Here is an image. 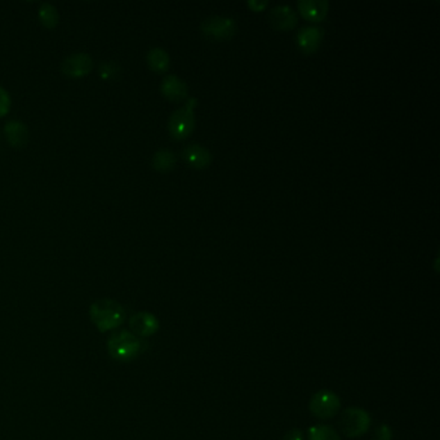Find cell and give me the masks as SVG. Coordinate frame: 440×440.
<instances>
[{"instance_id":"18","label":"cell","mask_w":440,"mask_h":440,"mask_svg":"<svg viewBox=\"0 0 440 440\" xmlns=\"http://www.w3.org/2000/svg\"><path fill=\"white\" fill-rule=\"evenodd\" d=\"M309 440H341L331 426L316 425L309 430Z\"/></svg>"},{"instance_id":"13","label":"cell","mask_w":440,"mask_h":440,"mask_svg":"<svg viewBox=\"0 0 440 440\" xmlns=\"http://www.w3.org/2000/svg\"><path fill=\"white\" fill-rule=\"evenodd\" d=\"M297 8L306 19L319 22L327 16L329 3L327 0H300L297 3Z\"/></svg>"},{"instance_id":"15","label":"cell","mask_w":440,"mask_h":440,"mask_svg":"<svg viewBox=\"0 0 440 440\" xmlns=\"http://www.w3.org/2000/svg\"><path fill=\"white\" fill-rule=\"evenodd\" d=\"M146 61L147 65L150 66V69L155 72H165L170 69L171 65V57L168 52L162 48V47H154L146 56Z\"/></svg>"},{"instance_id":"3","label":"cell","mask_w":440,"mask_h":440,"mask_svg":"<svg viewBox=\"0 0 440 440\" xmlns=\"http://www.w3.org/2000/svg\"><path fill=\"white\" fill-rule=\"evenodd\" d=\"M198 104L195 97H189L182 108L174 110L168 120V131L172 138L185 140L195 128V113L194 108Z\"/></svg>"},{"instance_id":"16","label":"cell","mask_w":440,"mask_h":440,"mask_svg":"<svg viewBox=\"0 0 440 440\" xmlns=\"http://www.w3.org/2000/svg\"><path fill=\"white\" fill-rule=\"evenodd\" d=\"M176 163H177V156L170 149H161L156 153H154L153 158H152V164H153L154 168L156 171L162 172V173L172 171L174 168Z\"/></svg>"},{"instance_id":"17","label":"cell","mask_w":440,"mask_h":440,"mask_svg":"<svg viewBox=\"0 0 440 440\" xmlns=\"http://www.w3.org/2000/svg\"><path fill=\"white\" fill-rule=\"evenodd\" d=\"M39 21L45 28H49V30H52L58 25L60 15L54 4L43 3L39 7Z\"/></svg>"},{"instance_id":"9","label":"cell","mask_w":440,"mask_h":440,"mask_svg":"<svg viewBox=\"0 0 440 440\" xmlns=\"http://www.w3.org/2000/svg\"><path fill=\"white\" fill-rule=\"evenodd\" d=\"M324 28L318 25H307L301 27L297 33L296 42L298 48L305 54H314L322 44Z\"/></svg>"},{"instance_id":"2","label":"cell","mask_w":440,"mask_h":440,"mask_svg":"<svg viewBox=\"0 0 440 440\" xmlns=\"http://www.w3.org/2000/svg\"><path fill=\"white\" fill-rule=\"evenodd\" d=\"M90 318L99 332H108L124 323L126 310L115 300L101 298L90 305Z\"/></svg>"},{"instance_id":"6","label":"cell","mask_w":440,"mask_h":440,"mask_svg":"<svg viewBox=\"0 0 440 440\" xmlns=\"http://www.w3.org/2000/svg\"><path fill=\"white\" fill-rule=\"evenodd\" d=\"M310 411L319 420H331L341 408L340 398L329 390L318 391L310 400Z\"/></svg>"},{"instance_id":"7","label":"cell","mask_w":440,"mask_h":440,"mask_svg":"<svg viewBox=\"0 0 440 440\" xmlns=\"http://www.w3.org/2000/svg\"><path fill=\"white\" fill-rule=\"evenodd\" d=\"M93 70V60L85 52H78L65 57L61 63V72L69 78H83Z\"/></svg>"},{"instance_id":"22","label":"cell","mask_w":440,"mask_h":440,"mask_svg":"<svg viewBox=\"0 0 440 440\" xmlns=\"http://www.w3.org/2000/svg\"><path fill=\"white\" fill-rule=\"evenodd\" d=\"M248 7L253 9V10H257L260 12L262 9L266 8L268 6V0H248Z\"/></svg>"},{"instance_id":"20","label":"cell","mask_w":440,"mask_h":440,"mask_svg":"<svg viewBox=\"0 0 440 440\" xmlns=\"http://www.w3.org/2000/svg\"><path fill=\"white\" fill-rule=\"evenodd\" d=\"M393 438H394L393 430L386 423L380 425L373 432V440H393Z\"/></svg>"},{"instance_id":"23","label":"cell","mask_w":440,"mask_h":440,"mask_svg":"<svg viewBox=\"0 0 440 440\" xmlns=\"http://www.w3.org/2000/svg\"><path fill=\"white\" fill-rule=\"evenodd\" d=\"M283 440H304V432L300 429H291Z\"/></svg>"},{"instance_id":"14","label":"cell","mask_w":440,"mask_h":440,"mask_svg":"<svg viewBox=\"0 0 440 440\" xmlns=\"http://www.w3.org/2000/svg\"><path fill=\"white\" fill-rule=\"evenodd\" d=\"M4 136L12 147L22 149L28 142V128L19 120H9L4 126Z\"/></svg>"},{"instance_id":"10","label":"cell","mask_w":440,"mask_h":440,"mask_svg":"<svg viewBox=\"0 0 440 440\" xmlns=\"http://www.w3.org/2000/svg\"><path fill=\"white\" fill-rule=\"evenodd\" d=\"M181 154L185 162L194 168H206L213 159L212 153L208 150L207 147L198 142L186 145L182 149Z\"/></svg>"},{"instance_id":"1","label":"cell","mask_w":440,"mask_h":440,"mask_svg":"<svg viewBox=\"0 0 440 440\" xmlns=\"http://www.w3.org/2000/svg\"><path fill=\"white\" fill-rule=\"evenodd\" d=\"M108 355L119 363H129L137 359L147 348V343L136 334L122 329L114 332L106 342Z\"/></svg>"},{"instance_id":"5","label":"cell","mask_w":440,"mask_h":440,"mask_svg":"<svg viewBox=\"0 0 440 440\" xmlns=\"http://www.w3.org/2000/svg\"><path fill=\"white\" fill-rule=\"evenodd\" d=\"M236 21L233 17L222 15L208 16L200 22L202 33L213 40H225L231 38L236 33Z\"/></svg>"},{"instance_id":"4","label":"cell","mask_w":440,"mask_h":440,"mask_svg":"<svg viewBox=\"0 0 440 440\" xmlns=\"http://www.w3.org/2000/svg\"><path fill=\"white\" fill-rule=\"evenodd\" d=\"M370 416L361 408H348L341 416L340 429L348 438H359L370 427Z\"/></svg>"},{"instance_id":"12","label":"cell","mask_w":440,"mask_h":440,"mask_svg":"<svg viewBox=\"0 0 440 440\" xmlns=\"http://www.w3.org/2000/svg\"><path fill=\"white\" fill-rule=\"evenodd\" d=\"M161 90H162L164 97L177 102V101L188 97L189 87H188L186 81H184L182 78L174 75V74H170L161 83Z\"/></svg>"},{"instance_id":"11","label":"cell","mask_w":440,"mask_h":440,"mask_svg":"<svg viewBox=\"0 0 440 440\" xmlns=\"http://www.w3.org/2000/svg\"><path fill=\"white\" fill-rule=\"evenodd\" d=\"M269 19L272 26L280 30L293 28L298 22L296 12L288 4H278L274 8H271Z\"/></svg>"},{"instance_id":"8","label":"cell","mask_w":440,"mask_h":440,"mask_svg":"<svg viewBox=\"0 0 440 440\" xmlns=\"http://www.w3.org/2000/svg\"><path fill=\"white\" fill-rule=\"evenodd\" d=\"M129 328L131 332L140 339L150 337L159 329V320L155 315L147 311L136 313L129 318Z\"/></svg>"},{"instance_id":"19","label":"cell","mask_w":440,"mask_h":440,"mask_svg":"<svg viewBox=\"0 0 440 440\" xmlns=\"http://www.w3.org/2000/svg\"><path fill=\"white\" fill-rule=\"evenodd\" d=\"M122 69L120 65L114 61H108V63H102L99 65V76L104 81H117V75L120 74Z\"/></svg>"},{"instance_id":"21","label":"cell","mask_w":440,"mask_h":440,"mask_svg":"<svg viewBox=\"0 0 440 440\" xmlns=\"http://www.w3.org/2000/svg\"><path fill=\"white\" fill-rule=\"evenodd\" d=\"M12 101L9 97V93L4 90L3 87H0V117H6L10 110Z\"/></svg>"}]
</instances>
